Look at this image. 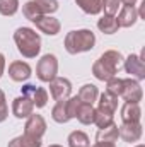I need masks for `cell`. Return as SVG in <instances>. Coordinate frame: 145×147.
<instances>
[{
	"label": "cell",
	"mask_w": 145,
	"mask_h": 147,
	"mask_svg": "<svg viewBox=\"0 0 145 147\" xmlns=\"http://www.w3.org/2000/svg\"><path fill=\"white\" fill-rule=\"evenodd\" d=\"M5 72V57H3V53H0V77L3 75Z\"/></svg>",
	"instance_id": "cell-33"
},
{
	"label": "cell",
	"mask_w": 145,
	"mask_h": 147,
	"mask_svg": "<svg viewBox=\"0 0 145 147\" xmlns=\"http://www.w3.org/2000/svg\"><path fill=\"white\" fill-rule=\"evenodd\" d=\"M67 142H68V147H91L89 135L85 132H82V130H73L68 135Z\"/></svg>",
	"instance_id": "cell-20"
},
{
	"label": "cell",
	"mask_w": 145,
	"mask_h": 147,
	"mask_svg": "<svg viewBox=\"0 0 145 147\" xmlns=\"http://www.w3.org/2000/svg\"><path fill=\"white\" fill-rule=\"evenodd\" d=\"M75 3L89 16H97L101 12V0H75Z\"/></svg>",
	"instance_id": "cell-24"
},
{
	"label": "cell",
	"mask_w": 145,
	"mask_h": 147,
	"mask_svg": "<svg viewBox=\"0 0 145 147\" xmlns=\"http://www.w3.org/2000/svg\"><path fill=\"white\" fill-rule=\"evenodd\" d=\"M121 62H123V55L118 51V50H108L104 51L92 65V75L97 79V80H103L106 82L111 77H114L119 67H121Z\"/></svg>",
	"instance_id": "cell-1"
},
{
	"label": "cell",
	"mask_w": 145,
	"mask_h": 147,
	"mask_svg": "<svg viewBox=\"0 0 145 147\" xmlns=\"http://www.w3.org/2000/svg\"><path fill=\"white\" fill-rule=\"evenodd\" d=\"M137 147H145V146H144V144H138V146H137Z\"/></svg>",
	"instance_id": "cell-37"
},
{
	"label": "cell",
	"mask_w": 145,
	"mask_h": 147,
	"mask_svg": "<svg viewBox=\"0 0 145 147\" xmlns=\"http://www.w3.org/2000/svg\"><path fill=\"white\" fill-rule=\"evenodd\" d=\"M123 67L126 74L132 75V79L144 80L145 79V63H144V53L142 55H128L123 60Z\"/></svg>",
	"instance_id": "cell-7"
},
{
	"label": "cell",
	"mask_w": 145,
	"mask_h": 147,
	"mask_svg": "<svg viewBox=\"0 0 145 147\" xmlns=\"http://www.w3.org/2000/svg\"><path fill=\"white\" fill-rule=\"evenodd\" d=\"M19 10V0H0V14L5 17L14 16Z\"/></svg>",
	"instance_id": "cell-27"
},
{
	"label": "cell",
	"mask_w": 145,
	"mask_h": 147,
	"mask_svg": "<svg viewBox=\"0 0 145 147\" xmlns=\"http://www.w3.org/2000/svg\"><path fill=\"white\" fill-rule=\"evenodd\" d=\"M46 134V121L41 115L33 113L31 116L26 118V125H24V135L34 137V139H43V135Z\"/></svg>",
	"instance_id": "cell-8"
},
{
	"label": "cell",
	"mask_w": 145,
	"mask_h": 147,
	"mask_svg": "<svg viewBox=\"0 0 145 147\" xmlns=\"http://www.w3.org/2000/svg\"><path fill=\"white\" fill-rule=\"evenodd\" d=\"M63 46H65L67 53H70V55L91 51L96 46V34L91 29H75V31H70L65 36Z\"/></svg>",
	"instance_id": "cell-3"
},
{
	"label": "cell",
	"mask_w": 145,
	"mask_h": 147,
	"mask_svg": "<svg viewBox=\"0 0 145 147\" xmlns=\"http://www.w3.org/2000/svg\"><path fill=\"white\" fill-rule=\"evenodd\" d=\"M142 120L140 103H125L121 106V121L123 123H138Z\"/></svg>",
	"instance_id": "cell-14"
},
{
	"label": "cell",
	"mask_w": 145,
	"mask_h": 147,
	"mask_svg": "<svg viewBox=\"0 0 145 147\" xmlns=\"http://www.w3.org/2000/svg\"><path fill=\"white\" fill-rule=\"evenodd\" d=\"M58 74V58L51 53H46L39 58L36 65V77L41 82H51Z\"/></svg>",
	"instance_id": "cell-4"
},
{
	"label": "cell",
	"mask_w": 145,
	"mask_h": 147,
	"mask_svg": "<svg viewBox=\"0 0 145 147\" xmlns=\"http://www.w3.org/2000/svg\"><path fill=\"white\" fill-rule=\"evenodd\" d=\"M50 84V94L55 101H65L72 94V82L65 77H55Z\"/></svg>",
	"instance_id": "cell-6"
},
{
	"label": "cell",
	"mask_w": 145,
	"mask_h": 147,
	"mask_svg": "<svg viewBox=\"0 0 145 147\" xmlns=\"http://www.w3.org/2000/svg\"><path fill=\"white\" fill-rule=\"evenodd\" d=\"M118 134H119V137L125 140V142H138L140 139H142V134H144V130H142V123L138 121V123H121L119 127H118Z\"/></svg>",
	"instance_id": "cell-11"
},
{
	"label": "cell",
	"mask_w": 145,
	"mask_h": 147,
	"mask_svg": "<svg viewBox=\"0 0 145 147\" xmlns=\"http://www.w3.org/2000/svg\"><path fill=\"white\" fill-rule=\"evenodd\" d=\"M34 24L41 33H44L48 36H56L62 29L60 21L56 17H51V16H41L38 21H34Z\"/></svg>",
	"instance_id": "cell-13"
},
{
	"label": "cell",
	"mask_w": 145,
	"mask_h": 147,
	"mask_svg": "<svg viewBox=\"0 0 145 147\" xmlns=\"http://www.w3.org/2000/svg\"><path fill=\"white\" fill-rule=\"evenodd\" d=\"M119 3V0H101V10H104L106 16H114L118 14Z\"/></svg>",
	"instance_id": "cell-30"
},
{
	"label": "cell",
	"mask_w": 145,
	"mask_h": 147,
	"mask_svg": "<svg viewBox=\"0 0 145 147\" xmlns=\"http://www.w3.org/2000/svg\"><path fill=\"white\" fill-rule=\"evenodd\" d=\"M51 118L56 123H67V121H70L68 113H67V99L65 101H56V105L51 110Z\"/></svg>",
	"instance_id": "cell-22"
},
{
	"label": "cell",
	"mask_w": 145,
	"mask_h": 147,
	"mask_svg": "<svg viewBox=\"0 0 145 147\" xmlns=\"http://www.w3.org/2000/svg\"><path fill=\"white\" fill-rule=\"evenodd\" d=\"M118 137H119V134H118V125L116 123H111L104 128H99V132L96 134L97 142H113L114 144L118 140Z\"/></svg>",
	"instance_id": "cell-18"
},
{
	"label": "cell",
	"mask_w": 145,
	"mask_h": 147,
	"mask_svg": "<svg viewBox=\"0 0 145 147\" xmlns=\"http://www.w3.org/2000/svg\"><path fill=\"white\" fill-rule=\"evenodd\" d=\"M50 147H63V146H58V144H51Z\"/></svg>",
	"instance_id": "cell-36"
},
{
	"label": "cell",
	"mask_w": 145,
	"mask_h": 147,
	"mask_svg": "<svg viewBox=\"0 0 145 147\" xmlns=\"http://www.w3.org/2000/svg\"><path fill=\"white\" fill-rule=\"evenodd\" d=\"M80 105H82V101L79 99V96H72V98L67 99V113H68V118L70 120L77 116V111L80 108Z\"/></svg>",
	"instance_id": "cell-31"
},
{
	"label": "cell",
	"mask_w": 145,
	"mask_h": 147,
	"mask_svg": "<svg viewBox=\"0 0 145 147\" xmlns=\"http://www.w3.org/2000/svg\"><path fill=\"white\" fill-rule=\"evenodd\" d=\"M111 123H114V115H108L101 110L94 111V125H97V128H104Z\"/></svg>",
	"instance_id": "cell-26"
},
{
	"label": "cell",
	"mask_w": 145,
	"mask_h": 147,
	"mask_svg": "<svg viewBox=\"0 0 145 147\" xmlns=\"http://www.w3.org/2000/svg\"><path fill=\"white\" fill-rule=\"evenodd\" d=\"M22 14H24V17H26L28 21H31V22L38 21L41 16H44V14H41L39 7H38L33 0H29V2H26V3L22 5Z\"/></svg>",
	"instance_id": "cell-25"
},
{
	"label": "cell",
	"mask_w": 145,
	"mask_h": 147,
	"mask_svg": "<svg viewBox=\"0 0 145 147\" xmlns=\"http://www.w3.org/2000/svg\"><path fill=\"white\" fill-rule=\"evenodd\" d=\"M97 29L101 33H104V34H114V33H118V29H119L118 19L114 16H106L104 14V17H101L97 21Z\"/></svg>",
	"instance_id": "cell-19"
},
{
	"label": "cell",
	"mask_w": 145,
	"mask_h": 147,
	"mask_svg": "<svg viewBox=\"0 0 145 147\" xmlns=\"http://www.w3.org/2000/svg\"><path fill=\"white\" fill-rule=\"evenodd\" d=\"M77 96L84 105H94L97 101V98H99V89L94 84H84Z\"/></svg>",
	"instance_id": "cell-17"
},
{
	"label": "cell",
	"mask_w": 145,
	"mask_h": 147,
	"mask_svg": "<svg viewBox=\"0 0 145 147\" xmlns=\"http://www.w3.org/2000/svg\"><path fill=\"white\" fill-rule=\"evenodd\" d=\"M33 2L39 7L41 14H44V16H50V14L58 10V2L56 0H33Z\"/></svg>",
	"instance_id": "cell-28"
},
{
	"label": "cell",
	"mask_w": 145,
	"mask_h": 147,
	"mask_svg": "<svg viewBox=\"0 0 145 147\" xmlns=\"http://www.w3.org/2000/svg\"><path fill=\"white\" fill-rule=\"evenodd\" d=\"M116 19H118L119 28H132L140 17H138V12H137L135 5H123Z\"/></svg>",
	"instance_id": "cell-15"
},
{
	"label": "cell",
	"mask_w": 145,
	"mask_h": 147,
	"mask_svg": "<svg viewBox=\"0 0 145 147\" xmlns=\"http://www.w3.org/2000/svg\"><path fill=\"white\" fill-rule=\"evenodd\" d=\"M123 5H135L137 3V0H119Z\"/></svg>",
	"instance_id": "cell-35"
},
{
	"label": "cell",
	"mask_w": 145,
	"mask_h": 147,
	"mask_svg": "<svg viewBox=\"0 0 145 147\" xmlns=\"http://www.w3.org/2000/svg\"><path fill=\"white\" fill-rule=\"evenodd\" d=\"M99 106H97V110L104 111V113H108V115H114L116 110H118V98L114 96V94H111L108 91H104L103 94H99Z\"/></svg>",
	"instance_id": "cell-16"
},
{
	"label": "cell",
	"mask_w": 145,
	"mask_h": 147,
	"mask_svg": "<svg viewBox=\"0 0 145 147\" xmlns=\"http://www.w3.org/2000/svg\"><path fill=\"white\" fill-rule=\"evenodd\" d=\"M22 96L29 98L34 105V108H44L48 103V91L44 87H39L34 84H26L22 86Z\"/></svg>",
	"instance_id": "cell-9"
},
{
	"label": "cell",
	"mask_w": 145,
	"mask_h": 147,
	"mask_svg": "<svg viewBox=\"0 0 145 147\" xmlns=\"http://www.w3.org/2000/svg\"><path fill=\"white\" fill-rule=\"evenodd\" d=\"M119 98H123L125 103H140L144 98V91H142L140 82L137 79H132V77L123 79Z\"/></svg>",
	"instance_id": "cell-5"
},
{
	"label": "cell",
	"mask_w": 145,
	"mask_h": 147,
	"mask_svg": "<svg viewBox=\"0 0 145 147\" xmlns=\"http://www.w3.org/2000/svg\"><path fill=\"white\" fill-rule=\"evenodd\" d=\"M92 147H116V144H113V142H96Z\"/></svg>",
	"instance_id": "cell-34"
},
{
	"label": "cell",
	"mask_w": 145,
	"mask_h": 147,
	"mask_svg": "<svg viewBox=\"0 0 145 147\" xmlns=\"http://www.w3.org/2000/svg\"><path fill=\"white\" fill-rule=\"evenodd\" d=\"M94 108H92V105H80V108L77 111V120L82 123V125H91V123H94Z\"/></svg>",
	"instance_id": "cell-23"
},
{
	"label": "cell",
	"mask_w": 145,
	"mask_h": 147,
	"mask_svg": "<svg viewBox=\"0 0 145 147\" xmlns=\"http://www.w3.org/2000/svg\"><path fill=\"white\" fill-rule=\"evenodd\" d=\"M31 75H33V69L28 62L15 60L9 65V77L14 82H26Z\"/></svg>",
	"instance_id": "cell-10"
},
{
	"label": "cell",
	"mask_w": 145,
	"mask_h": 147,
	"mask_svg": "<svg viewBox=\"0 0 145 147\" xmlns=\"http://www.w3.org/2000/svg\"><path fill=\"white\" fill-rule=\"evenodd\" d=\"M41 146H43L41 139H34V137H29V135L22 134V135L12 139L7 147H41Z\"/></svg>",
	"instance_id": "cell-21"
},
{
	"label": "cell",
	"mask_w": 145,
	"mask_h": 147,
	"mask_svg": "<svg viewBox=\"0 0 145 147\" xmlns=\"http://www.w3.org/2000/svg\"><path fill=\"white\" fill-rule=\"evenodd\" d=\"M14 41L24 58H36L41 51V36L33 28H17L14 33Z\"/></svg>",
	"instance_id": "cell-2"
},
{
	"label": "cell",
	"mask_w": 145,
	"mask_h": 147,
	"mask_svg": "<svg viewBox=\"0 0 145 147\" xmlns=\"http://www.w3.org/2000/svg\"><path fill=\"white\" fill-rule=\"evenodd\" d=\"M33 113H34V105H33V101H31L29 98L19 96V98H15V99L12 101V115H14L15 118L22 120V118L31 116Z\"/></svg>",
	"instance_id": "cell-12"
},
{
	"label": "cell",
	"mask_w": 145,
	"mask_h": 147,
	"mask_svg": "<svg viewBox=\"0 0 145 147\" xmlns=\"http://www.w3.org/2000/svg\"><path fill=\"white\" fill-rule=\"evenodd\" d=\"M9 116V106H7V98H5V92L0 89V123L5 121Z\"/></svg>",
	"instance_id": "cell-32"
},
{
	"label": "cell",
	"mask_w": 145,
	"mask_h": 147,
	"mask_svg": "<svg viewBox=\"0 0 145 147\" xmlns=\"http://www.w3.org/2000/svg\"><path fill=\"white\" fill-rule=\"evenodd\" d=\"M121 84H123V79H119V77H111L109 80H106V91L111 92V94H114L116 98H119V92H121Z\"/></svg>",
	"instance_id": "cell-29"
}]
</instances>
